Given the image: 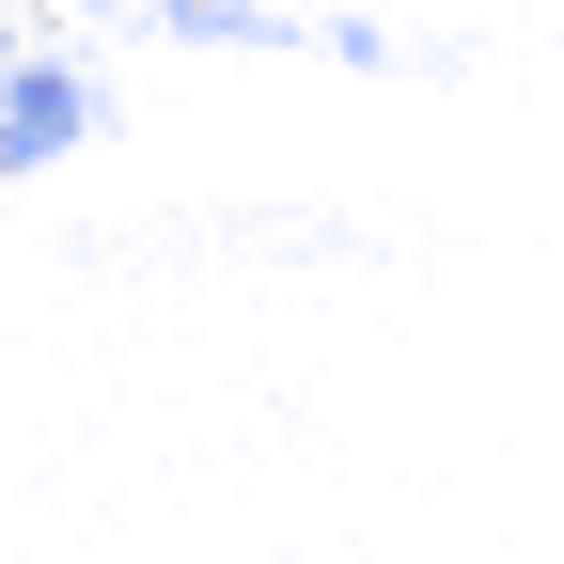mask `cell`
Listing matches in <instances>:
<instances>
[{
    "instance_id": "obj_1",
    "label": "cell",
    "mask_w": 564,
    "mask_h": 564,
    "mask_svg": "<svg viewBox=\"0 0 564 564\" xmlns=\"http://www.w3.org/2000/svg\"><path fill=\"white\" fill-rule=\"evenodd\" d=\"M110 126V95H95V63L63 47L32 0H0V173H47V158H79V141Z\"/></svg>"
}]
</instances>
